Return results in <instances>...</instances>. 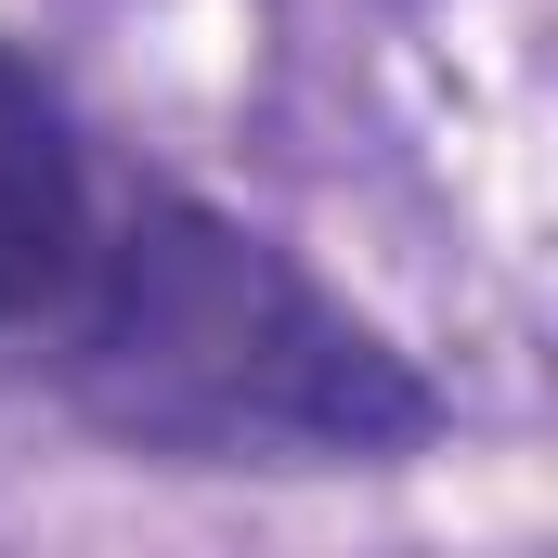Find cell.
I'll return each instance as SVG.
<instances>
[{
    "instance_id": "cell-1",
    "label": "cell",
    "mask_w": 558,
    "mask_h": 558,
    "mask_svg": "<svg viewBox=\"0 0 558 558\" xmlns=\"http://www.w3.org/2000/svg\"><path fill=\"white\" fill-rule=\"evenodd\" d=\"M26 351L92 428L169 468H390L441 428V390L338 286L169 182L105 195L92 274Z\"/></svg>"
},
{
    "instance_id": "cell-2",
    "label": "cell",
    "mask_w": 558,
    "mask_h": 558,
    "mask_svg": "<svg viewBox=\"0 0 558 558\" xmlns=\"http://www.w3.org/2000/svg\"><path fill=\"white\" fill-rule=\"evenodd\" d=\"M105 195H118V169L92 156L78 105L0 39V338H39L65 312V286L92 274Z\"/></svg>"
}]
</instances>
